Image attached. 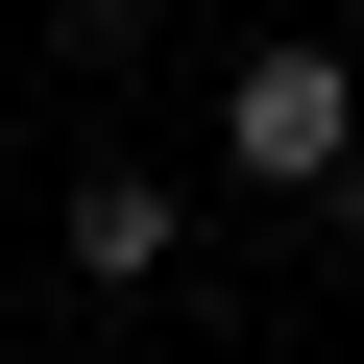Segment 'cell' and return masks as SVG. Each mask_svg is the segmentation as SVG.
Wrapping results in <instances>:
<instances>
[{
	"instance_id": "1",
	"label": "cell",
	"mask_w": 364,
	"mask_h": 364,
	"mask_svg": "<svg viewBox=\"0 0 364 364\" xmlns=\"http://www.w3.org/2000/svg\"><path fill=\"white\" fill-rule=\"evenodd\" d=\"M219 195H364V73H340V25H267L243 73H219Z\"/></svg>"
},
{
	"instance_id": "2",
	"label": "cell",
	"mask_w": 364,
	"mask_h": 364,
	"mask_svg": "<svg viewBox=\"0 0 364 364\" xmlns=\"http://www.w3.org/2000/svg\"><path fill=\"white\" fill-rule=\"evenodd\" d=\"M49 243H73V291H170V267H195V170H146V146H97L73 195H49Z\"/></svg>"
},
{
	"instance_id": "3",
	"label": "cell",
	"mask_w": 364,
	"mask_h": 364,
	"mask_svg": "<svg viewBox=\"0 0 364 364\" xmlns=\"http://www.w3.org/2000/svg\"><path fill=\"white\" fill-rule=\"evenodd\" d=\"M316 243H364V195H316Z\"/></svg>"
},
{
	"instance_id": "4",
	"label": "cell",
	"mask_w": 364,
	"mask_h": 364,
	"mask_svg": "<svg viewBox=\"0 0 364 364\" xmlns=\"http://www.w3.org/2000/svg\"><path fill=\"white\" fill-rule=\"evenodd\" d=\"M243 25H291V0H243Z\"/></svg>"
}]
</instances>
